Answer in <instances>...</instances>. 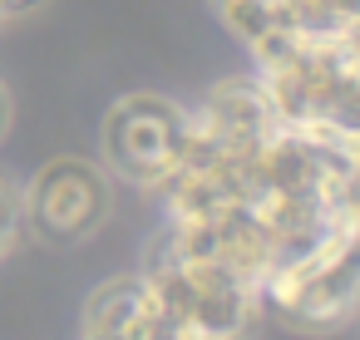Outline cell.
Returning <instances> with one entry per match:
<instances>
[{"instance_id": "obj_7", "label": "cell", "mask_w": 360, "mask_h": 340, "mask_svg": "<svg viewBox=\"0 0 360 340\" xmlns=\"http://www.w3.org/2000/svg\"><path fill=\"white\" fill-rule=\"evenodd\" d=\"M173 325L158 306V296L148 291L143 271L114 276L104 281L79 315V340H168Z\"/></svg>"}, {"instance_id": "obj_1", "label": "cell", "mask_w": 360, "mask_h": 340, "mask_svg": "<svg viewBox=\"0 0 360 340\" xmlns=\"http://www.w3.org/2000/svg\"><path fill=\"white\" fill-rule=\"evenodd\" d=\"M143 281L158 296L173 335H198V340H247L252 325L262 320V281L247 276L232 261L183 251L163 237L148 242L143 251Z\"/></svg>"}, {"instance_id": "obj_5", "label": "cell", "mask_w": 360, "mask_h": 340, "mask_svg": "<svg viewBox=\"0 0 360 340\" xmlns=\"http://www.w3.org/2000/svg\"><path fill=\"white\" fill-rule=\"evenodd\" d=\"M25 232L55 247L89 242L114 212V178L94 158H50L20 188Z\"/></svg>"}, {"instance_id": "obj_10", "label": "cell", "mask_w": 360, "mask_h": 340, "mask_svg": "<svg viewBox=\"0 0 360 340\" xmlns=\"http://www.w3.org/2000/svg\"><path fill=\"white\" fill-rule=\"evenodd\" d=\"M25 237V212H20V188L0 173V256H11V247Z\"/></svg>"}, {"instance_id": "obj_4", "label": "cell", "mask_w": 360, "mask_h": 340, "mask_svg": "<svg viewBox=\"0 0 360 340\" xmlns=\"http://www.w3.org/2000/svg\"><path fill=\"white\" fill-rule=\"evenodd\" d=\"M193 138H198V119L188 104L168 94H124L104 114L99 163L109 168V178L158 197L168 178L183 168Z\"/></svg>"}, {"instance_id": "obj_11", "label": "cell", "mask_w": 360, "mask_h": 340, "mask_svg": "<svg viewBox=\"0 0 360 340\" xmlns=\"http://www.w3.org/2000/svg\"><path fill=\"white\" fill-rule=\"evenodd\" d=\"M6 129H11V94L0 84V138H6Z\"/></svg>"}, {"instance_id": "obj_6", "label": "cell", "mask_w": 360, "mask_h": 340, "mask_svg": "<svg viewBox=\"0 0 360 340\" xmlns=\"http://www.w3.org/2000/svg\"><path fill=\"white\" fill-rule=\"evenodd\" d=\"M193 119H198V133L207 143H217L227 153H242V158L257 153L281 129V119H276V109H271L257 74H237V79L212 84V94L193 109Z\"/></svg>"}, {"instance_id": "obj_9", "label": "cell", "mask_w": 360, "mask_h": 340, "mask_svg": "<svg viewBox=\"0 0 360 340\" xmlns=\"http://www.w3.org/2000/svg\"><path fill=\"white\" fill-rule=\"evenodd\" d=\"M316 35H350L360 30V0H306Z\"/></svg>"}, {"instance_id": "obj_3", "label": "cell", "mask_w": 360, "mask_h": 340, "mask_svg": "<svg viewBox=\"0 0 360 340\" xmlns=\"http://www.w3.org/2000/svg\"><path fill=\"white\" fill-rule=\"evenodd\" d=\"M266 310H276L291 330H335L360 315V202L345 192L340 227L296 266L276 271L262 286Z\"/></svg>"}, {"instance_id": "obj_12", "label": "cell", "mask_w": 360, "mask_h": 340, "mask_svg": "<svg viewBox=\"0 0 360 340\" xmlns=\"http://www.w3.org/2000/svg\"><path fill=\"white\" fill-rule=\"evenodd\" d=\"M168 340H198V335H168Z\"/></svg>"}, {"instance_id": "obj_2", "label": "cell", "mask_w": 360, "mask_h": 340, "mask_svg": "<svg viewBox=\"0 0 360 340\" xmlns=\"http://www.w3.org/2000/svg\"><path fill=\"white\" fill-rule=\"evenodd\" d=\"M252 65L286 129L360 138V55L345 35H301Z\"/></svg>"}, {"instance_id": "obj_8", "label": "cell", "mask_w": 360, "mask_h": 340, "mask_svg": "<svg viewBox=\"0 0 360 340\" xmlns=\"http://www.w3.org/2000/svg\"><path fill=\"white\" fill-rule=\"evenodd\" d=\"M212 11L227 25V35L252 50V60H266L271 50L291 45L301 35H316L306 0H212Z\"/></svg>"}]
</instances>
